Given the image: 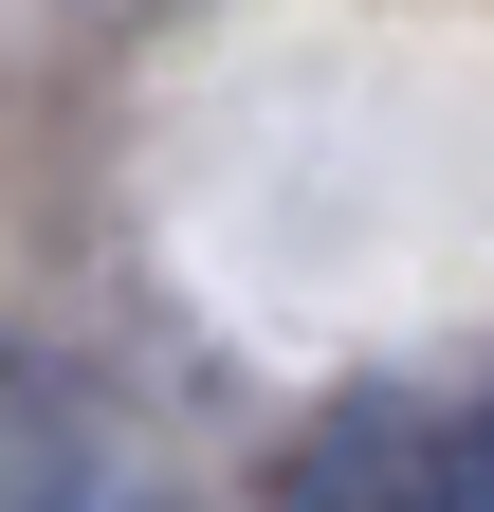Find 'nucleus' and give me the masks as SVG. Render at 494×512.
<instances>
[{"label":"nucleus","mask_w":494,"mask_h":512,"mask_svg":"<svg viewBox=\"0 0 494 512\" xmlns=\"http://www.w3.org/2000/svg\"><path fill=\"white\" fill-rule=\"evenodd\" d=\"M0 494H129V439L92 421L74 366H19V348H0Z\"/></svg>","instance_id":"obj_1"}]
</instances>
